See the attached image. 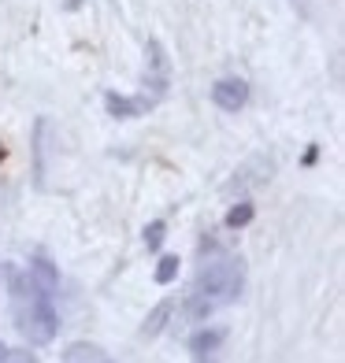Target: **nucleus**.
Masks as SVG:
<instances>
[{
    "mask_svg": "<svg viewBox=\"0 0 345 363\" xmlns=\"http://www.w3.org/2000/svg\"><path fill=\"white\" fill-rule=\"evenodd\" d=\"M4 363H41L34 352H8V359Z\"/></svg>",
    "mask_w": 345,
    "mask_h": 363,
    "instance_id": "12",
    "label": "nucleus"
},
{
    "mask_svg": "<svg viewBox=\"0 0 345 363\" xmlns=\"http://www.w3.org/2000/svg\"><path fill=\"white\" fill-rule=\"evenodd\" d=\"M0 160H4V145H0Z\"/></svg>",
    "mask_w": 345,
    "mask_h": 363,
    "instance_id": "14",
    "label": "nucleus"
},
{
    "mask_svg": "<svg viewBox=\"0 0 345 363\" xmlns=\"http://www.w3.org/2000/svg\"><path fill=\"white\" fill-rule=\"evenodd\" d=\"M163 238H168V223H163V219H156V223L145 226V249H149V252H156V249H160Z\"/></svg>",
    "mask_w": 345,
    "mask_h": 363,
    "instance_id": "11",
    "label": "nucleus"
},
{
    "mask_svg": "<svg viewBox=\"0 0 345 363\" xmlns=\"http://www.w3.org/2000/svg\"><path fill=\"white\" fill-rule=\"evenodd\" d=\"M223 330H197V334L190 337V349L197 352V356H204V352H216L219 345H223Z\"/></svg>",
    "mask_w": 345,
    "mask_h": 363,
    "instance_id": "8",
    "label": "nucleus"
},
{
    "mask_svg": "<svg viewBox=\"0 0 345 363\" xmlns=\"http://www.w3.org/2000/svg\"><path fill=\"white\" fill-rule=\"evenodd\" d=\"M178 267H182V263H178V256H160V263H156V282H160V286H171L175 278H178Z\"/></svg>",
    "mask_w": 345,
    "mask_h": 363,
    "instance_id": "10",
    "label": "nucleus"
},
{
    "mask_svg": "<svg viewBox=\"0 0 345 363\" xmlns=\"http://www.w3.org/2000/svg\"><path fill=\"white\" fill-rule=\"evenodd\" d=\"M8 352H11V349H8V345H4V341H0V363H4V359H8Z\"/></svg>",
    "mask_w": 345,
    "mask_h": 363,
    "instance_id": "13",
    "label": "nucleus"
},
{
    "mask_svg": "<svg viewBox=\"0 0 345 363\" xmlns=\"http://www.w3.org/2000/svg\"><path fill=\"white\" fill-rule=\"evenodd\" d=\"M171 311H175V304L171 301H160L149 315H145V323H141V337H156V334H163V326L171 323Z\"/></svg>",
    "mask_w": 345,
    "mask_h": 363,
    "instance_id": "6",
    "label": "nucleus"
},
{
    "mask_svg": "<svg viewBox=\"0 0 345 363\" xmlns=\"http://www.w3.org/2000/svg\"><path fill=\"white\" fill-rule=\"evenodd\" d=\"M104 108L111 119H138V115L149 108V101H134V96H119V93H108L104 96Z\"/></svg>",
    "mask_w": 345,
    "mask_h": 363,
    "instance_id": "4",
    "label": "nucleus"
},
{
    "mask_svg": "<svg viewBox=\"0 0 345 363\" xmlns=\"http://www.w3.org/2000/svg\"><path fill=\"white\" fill-rule=\"evenodd\" d=\"M212 101L223 111H241L249 104V86H245L241 78H219L216 86H212Z\"/></svg>",
    "mask_w": 345,
    "mask_h": 363,
    "instance_id": "3",
    "label": "nucleus"
},
{
    "mask_svg": "<svg viewBox=\"0 0 345 363\" xmlns=\"http://www.w3.org/2000/svg\"><path fill=\"white\" fill-rule=\"evenodd\" d=\"M63 363H104V352L89 341H75V345H67V352H63Z\"/></svg>",
    "mask_w": 345,
    "mask_h": 363,
    "instance_id": "7",
    "label": "nucleus"
},
{
    "mask_svg": "<svg viewBox=\"0 0 345 363\" xmlns=\"http://www.w3.org/2000/svg\"><path fill=\"white\" fill-rule=\"evenodd\" d=\"M15 326L30 345H48L60 330V319L48 301H30V304H15Z\"/></svg>",
    "mask_w": 345,
    "mask_h": 363,
    "instance_id": "2",
    "label": "nucleus"
},
{
    "mask_svg": "<svg viewBox=\"0 0 345 363\" xmlns=\"http://www.w3.org/2000/svg\"><path fill=\"white\" fill-rule=\"evenodd\" d=\"M253 216H256V208H253L249 201H238L234 208L226 211V219H223V223H226L230 230H241V226H249V223H253Z\"/></svg>",
    "mask_w": 345,
    "mask_h": 363,
    "instance_id": "9",
    "label": "nucleus"
},
{
    "mask_svg": "<svg viewBox=\"0 0 345 363\" xmlns=\"http://www.w3.org/2000/svg\"><path fill=\"white\" fill-rule=\"evenodd\" d=\"M241 286H245V263L241 259H216L197 274V296H204L208 304L238 301Z\"/></svg>",
    "mask_w": 345,
    "mask_h": 363,
    "instance_id": "1",
    "label": "nucleus"
},
{
    "mask_svg": "<svg viewBox=\"0 0 345 363\" xmlns=\"http://www.w3.org/2000/svg\"><path fill=\"white\" fill-rule=\"evenodd\" d=\"M26 274L34 278V286H38L45 296H53V293H56V286H60V274H56V267H53L48 259H34Z\"/></svg>",
    "mask_w": 345,
    "mask_h": 363,
    "instance_id": "5",
    "label": "nucleus"
}]
</instances>
